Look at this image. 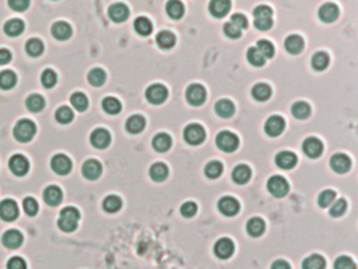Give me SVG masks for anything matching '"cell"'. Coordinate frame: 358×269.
Wrapping results in <instances>:
<instances>
[{
    "mask_svg": "<svg viewBox=\"0 0 358 269\" xmlns=\"http://www.w3.org/2000/svg\"><path fill=\"white\" fill-rule=\"evenodd\" d=\"M79 219L80 213L77 208L73 206L65 207L60 213L58 226L64 233H71L78 227Z\"/></svg>",
    "mask_w": 358,
    "mask_h": 269,
    "instance_id": "obj_1",
    "label": "cell"
},
{
    "mask_svg": "<svg viewBox=\"0 0 358 269\" xmlns=\"http://www.w3.org/2000/svg\"><path fill=\"white\" fill-rule=\"evenodd\" d=\"M254 26L260 31H268L273 24L272 9L268 5H259L254 12Z\"/></svg>",
    "mask_w": 358,
    "mask_h": 269,
    "instance_id": "obj_2",
    "label": "cell"
},
{
    "mask_svg": "<svg viewBox=\"0 0 358 269\" xmlns=\"http://www.w3.org/2000/svg\"><path fill=\"white\" fill-rule=\"evenodd\" d=\"M36 134V125L28 119H22L14 127V137L19 142H28Z\"/></svg>",
    "mask_w": 358,
    "mask_h": 269,
    "instance_id": "obj_3",
    "label": "cell"
},
{
    "mask_svg": "<svg viewBox=\"0 0 358 269\" xmlns=\"http://www.w3.org/2000/svg\"><path fill=\"white\" fill-rule=\"evenodd\" d=\"M216 143L222 152L233 153L238 149L240 140L238 136L234 135L233 133L229 131H223L217 136Z\"/></svg>",
    "mask_w": 358,
    "mask_h": 269,
    "instance_id": "obj_4",
    "label": "cell"
},
{
    "mask_svg": "<svg viewBox=\"0 0 358 269\" xmlns=\"http://www.w3.org/2000/svg\"><path fill=\"white\" fill-rule=\"evenodd\" d=\"M184 140L190 145H199L203 143L206 138V133L204 127L200 124L192 123L184 128L183 132Z\"/></svg>",
    "mask_w": 358,
    "mask_h": 269,
    "instance_id": "obj_5",
    "label": "cell"
},
{
    "mask_svg": "<svg viewBox=\"0 0 358 269\" xmlns=\"http://www.w3.org/2000/svg\"><path fill=\"white\" fill-rule=\"evenodd\" d=\"M268 192L276 198L285 197L289 192L288 181L282 176H272L267 182Z\"/></svg>",
    "mask_w": 358,
    "mask_h": 269,
    "instance_id": "obj_6",
    "label": "cell"
},
{
    "mask_svg": "<svg viewBox=\"0 0 358 269\" xmlns=\"http://www.w3.org/2000/svg\"><path fill=\"white\" fill-rule=\"evenodd\" d=\"M206 89L203 85L194 83L188 86L186 91L187 102L193 106H200L206 100Z\"/></svg>",
    "mask_w": 358,
    "mask_h": 269,
    "instance_id": "obj_7",
    "label": "cell"
},
{
    "mask_svg": "<svg viewBox=\"0 0 358 269\" xmlns=\"http://www.w3.org/2000/svg\"><path fill=\"white\" fill-rule=\"evenodd\" d=\"M145 96H146V99L148 100V102H150L151 104L159 105V104H162L167 99L168 91L164 85L157 83V84L150 85L146 89Z\"/></svg>",
    "mask_w": 358,
    "mask_h": 269,
    "instance_id": "obj_8",
    "label": "cell"
},
{
    "mask_svg": "<svg viewBox=\"0 0 358 269\" xmlns=\"http://www.w3.org/2000/svg\"><path fill=\"white\" fill-rule=\"evenodd\" d=\"M213 253L221 260H227L234 253V243L228 238H222L214 244Z\"/></svg>",
    "mask_w": 358,
    "mask_h": 269,
    "instance_id": "obj_9",
    "label": "cell"
},
{
    "mask_svg": "<svg viewBox=\"0 0 358 269\" xmlns=\"http://www.w3.org/2000/svg\"><path fill=\"white\" fill-rule=\"evenodd\" d=\"M218 209L220 213L226 217H233L240 212V203L237 199L226 196L221 198L218 202Z\"/></svg>",
    "mask_w": 358,
    "mask_h": 269,
    "instance_id": "obj_10",
    "label": "cell"
},
{
    "mask_svg": "<svg viewBox=\"0 0 358 269\" xmlns=\"http://www.w3.org/2000/svg\"><path fill=\"white\" fill-rule=\"evenodd\" d=\"M18 215V205L12 199H5V200L0 202V218H1L3 221L12 222L16 220Z\"/></svg>",
    "mask_w": 358,
    "mask_h": 269,
    "instance_id": "obj_11",
    "label": "cell"
},
{
    "mask_svg": "<svg viewBox=\"0 0 358 269\" xmlns=\"http://www.w3.org/2000/svg\"><path fill=\"white\" fill-rule=\"evenodd\" d=\"M324 151L323 142L315 137L307 138L303 143V152L304 154L311 159H316L321 157Z\"/></svg>",
    "mask_w": 358,
    "mask_h": 269,
    "instance_id": "obj_12",
    "label": "cell"
},
{
    "mask_svg": "<svg viewBox=\"0 0 358 269\" xmlns=\"http://www.w3.org/2000/svg\"><path fill=\"white\" fill-rule=\"evenodd\" d=\"M8 167L14 175H16L18 177H22V176L26 175V173L28 172L29 164H28L27 159L24 156L17 154V155L12 156L11 159H9Z\"/></svg>",
    "mask_w": 358,
    "mask_h": 269,
    "instance_id": "obj_13",
    "label": "cell"
},
{
    "mask_svg": "<svg viewBox=\"0 0 358 269\" xmlns=\"http://www.w3.org/2000/svg\"><path fill=\"white\" fill-rule=\"evenodd\" d=\"M265 132L269 137H278L285 129V120L281 116H271L265 123Z\"/></svg>",
    "mask_w": 358,
    "mask_h": 269,
    "instance_id": "obj_14",
    "label": "cell"
},
{
    "mask_svg": "<svg viewBox=\"0 0 358 269\" xmlns=\"http://www.w3.org/2000/svg\"><path fill=\"white\" fill-rule=\"evenodd\" d=\"M53 171L58 175H67L71 169V161L69 158L63 154H58L53 157L50 161Z\"/></svg>",
    "mask_w": 358,
    "mask_h": 269,
    "instance_id": "obj_15",
    "label": "cell"
},
{
    "mask_svg": "<svg viewBox=\"0 0 358 269\" xmlns=\"http://www.w3.org/2000/svg\"><path fill=\"white\" fill-rule=\"evenodd\" d=\"M1 241L4 247L8 249H17L23 242V236L17 229H9L3 234Z\"/></svg>",
    "mask_w": 358,
    "mask_h": 269,
    "instance_id": "obj_16",
    "label": "cell"
},
{
    "mask_svg": "<svg viewBox=\"0 0 358 269\" xmlns=\"http://www.w3.org/2000/svg\"><path fill=\"white\" fill-rule=\"evenodd\" d=\"M330 166L337 174H345L349 172L351 167L350 158L345 154H336L330 160Z\"/></svg>",
    "mask_w": 358,
    "mask_h": 269,
    "instance_id": "obj_17",
    "label": "cell"
},
{
    "mask_svg": "<svg viewBox=\"0 0 358 269\" xmlns=\"http://www.w3.org/2000/svg\"><path fill=\"white\" fill-rule=\"evenodd\" d=\"M339 15H340L339 6L331 2L323 4L319 11V17L325 23H331L335 21Z\"/></svg>",
    "mask_w": 358,
    "mask_h": 269,
    "instance_id": "obj_18",
    "label": "cell"
},
{
    "mask_svg": "<svg viewBox=\"0 0 358 269\" xmlns=\"http://www.w3.org/2000/svg\"><path fill=\"white\" fill-rule=\"evenodd\" d=\"M90 142L96 148H106L110 143V134L104 128H97L90 135Z\"/></svg>",
    "mask_w": 358,
    "mask_h": 269,
    "instance_id": "obj_19",
    "label": "cell"
},
{
    "mask_svg": "<svg viewBox=\"0 0 358 269\" xmlns=\"http://www.w3.org/2000/svg\"><path fill=\"white\" fill-rule=\"evenodd\" d=\"M296 163H298V157L288 151L281 152L275 157V164L282 169H291Z\"/></svg>",
    "mask_w": 358,
    "mask_h": 269,
    "instance_id": "obj_20",
    "label": "cell"
},
{
    "mask_svg": "<svg viewBox=\"0 0 358 269\" xmlns=\"http://www.w3.org/2000/svg\"><path fill=\"white\" fill-rule=\"evenodd\" d=\"M231 2L229 0H212L209 4V12L216 18H223L230 11Z\"/></svg>",
    "mask_w": 358,
    "mask_h": 269,
    "instance_id": "obj_21",
    "label": "cell"
},
{
    "mask_svg": "<svg viewBox=\"0 0 358 269\" xmlns=\"http://www.w3.org/2000/svg\"><path fill=\"white\" fill-rule=\"evenodd\" d=\"M102 173V165L99 161L90 159L82 166V174L88 180H96Z\"/></svg>",
    "mask_w": 358,
    "mask_h": 269,
    "instance_id": "obj_22",
    "label": "cell"
},
{
    "mask_svg": "<svg viewBox=\"0 0 358 269\" xmlns=\"http://www.w3.org/2000/svg\"><path fill=\"white\" fill-rule=\"evenodd\" d=\"M44 202L49 206H57L62 201V192L58 186L50 185L43 192Z\"/></svg>",
    "mask_w": 358,
    "mask_h": 269,
    "instance_id": "obj_23",
    "label": "cell"
},
{
    "mask_svg": "<svg viewBox=\"0 0 358 269\" xmlns=\"http://www.w3.org/2000/svg\"><path fill=\"white\" fill-rule=\"evenodd\" d=\"M108 15L112 21L123 22L128 18L129 11L124 3H115L110 5L108 9Z\"/></svg>",
    "mask_w": 358,
    "mask_h": 269,
    "instance_id": "obj_24",
    "label": "cell"
},
{
    "mask_svg": "<svg viewBox=\"0 0 358 269\" xmlns=\"http://www.w3.org/2000/svg\"><path fill=\"white\" fill-rule=\"evenodd\" d=\"M231 178L233 182L239 185L246 184L251 178V171L249 166L245 164H240L238 166H235L231 174Z\"/></svg>",
    "mask_w": 358,
    "mask_h": 269,
    "instance_id": "obj_25",
    "label": "cell"
},
{
    "mask_svg": "<svg viewBox=\"0 0 358 269\" xmlns=\"http://www.w3.org/2000/svg\"><path fill=\"white\" fill-rule=\"evenodd\" d=\"M304 39L299 35H290L285 40V48L289 54L298 55L304 48Z\"/></svg>",
    "mask_w": 358,
    "mask_h": 269,
    "instance_id": "obj_26",
    "label": "cell"
},
{
    "mask_svg": "<svg viewBox=\"0 0 358 269\" xmlns=\"http://www.w3.org/2000/svg\"><path fill=\"white\" fill-rule=\"evenodd\" d=\"M171 138L168 134L160 133L152 139V147L158 153H165L171 147Z\"/></svg>",
    "mask_w": 358,
    "mask_h": 269,
    "instance_id": "obj_27",
    "label": "cell"
},
{
    "mask_svg": "<svg viewBox=\"0 0 358 269\" xmlns=\"http://www.w3.org/2000/svg\"><path fill=\"white\" fill-rule=\"evenodd\" d=\"M125 127H126V131L132 135L139 134L145 127V119L140 115L131 116L127 119Z\"/></svg>",
    "mask_w": 358,
    "mask_h": 269,
    "instance_id": "obj_28",
    "label": "cell"
},
{
    "mask_svg": "<svg viewBox=\"0 0 358 269\" xmlns=\"http://www.w3.org/2000/svg\"><path fill=\"white\" fill-rule=\"evenodd\" d=\"M71 27L67 22L58 21L52 26V35L58 40H66L71 36Z\"/></svg>",
    "mask_w": 358,
    "mask_h": 269,
    "instance_id": "obj_29",
    "label": "cell"
},
{
    "mask_svg": "<svg viewBox=\"0 0 358 269\" xmlns=\"http://www.w3.org/2000/svg\"><path fill=\"white\" fill-rule=\"evenodd\" d=\"M251 95H252L254 100L260 101V102L267 101L268 99L271 97V87L266 83L255 84L252 87Z\"/></svg>",
    "mask_w": 358,
    "mask_h": 269,
    "instance_id": "obj_30",
    "label": "cell"
},
{
    "mask_svg": "<svg viewBox=\"0 0 358 269\" xmlns=\"http://www.w3.org/2000/svg\"><path fill=\"white\" fill-rule=\"evenodd\" d=\"M265 222L262 220L261 218H252L247 222L246 229L249 236L252 238H259L261 237L265 232Z\"/></svg>",
    "mask_w": 358,
    "mask_h": 269,
    "instance_id": "obj_31",
    "label": "cell"
},
{
    "mask_svg": "<svg viewBox=\"0 0 358 269\" xmlns=\"http://www.w3.org/2000/svg\"><path fill=\"white\" fill-rule=\"evenodd\" d=\"M149 176L153 181L162 182L164 181L168 176V168L164 163L157 162L151 165L149 169Z\"/></svg>",
    "mask_w": 358,
    "mask_h": 269,
    "instance_id": "obj_32",
    "label": "cell"
},
{
    "mask_svg": "<svg viewBox=\"0 0 358 269\" xmlns=\"http://www.w3.org/2000/svg\"><path fill=\"white\" fill-rule=\"evenodd\" d=\"M157 44L162 49H170L176 44V36L169 31H161L156 37Z\"/></svg>",
    "mask_w": 358,
    "mask_h": 269,
    "instance_id": "obj_33",
    "label": "cell"
},
{
    "mask_svg": "<svg viewBox=\"0 0 358 269\" xmlns=\"http://www.w3.org/2000/svg\"><path fill=\"white\" fill-rule=\"evenodd\" d=\"M330 63V57L325 52H317L313 55L311 59V65L313 69L317 72L325 71Z\"/></svg>",
    "mask_w": 358,
    "mask_h": 269,
    "instance_id": "obj_34",
    "label": "cell"
},
{
    "mask_svg": "<svg viewBox=\"0 0 358 269\" xmlns=\"http://www.w3.org/2000/svg\"><path fill=\"white\" fill-rule=\"evenodd\" d=\"M214 111L221 118H229L234 114V105L228 99H222L217 102Z\"/></svg>",
    "mask_w": 358,
    "mask_h": 269,
    "instance_id": "obj_35",
    "label": "cell"
},
{
    "mask_svg": "<svg viewBox=\"0 0 358 269\" xmlns=\"http://www.w3.org/2000/svg\"><path fill=\"white\" fill-rule=\"evenodd\" d=\"M326 260L321 255H311L303 261L302 269H325Z\"/></svg>",
    "mask_w": 358,
    "mask_h": 269,
    "instance_id": "obj_36",
    "label": "cell"
},
{
    "mask_svg": "<svg viewBox=\"0 0 358 269\" xmlns=\"http://www.w3.org/2000/svg\"><path fill=\"white\" fill-rule=\"evenodd\" d=\"M291 113L294 118L300 119V120H304V119H307L310 116L311 108H310V105L307 102L299 101V102H295L292 105Z\"/></svg>",
    "mask_w": 358,
    "mask_h": 269,
    "instance_id": "obj_37",
    "label": "cell"
},
{
    "mask_svg": "<svg viewBox=\"0 0 358 269\" xmlns=\"http://www.w3.org/2000/svg\"><path fill=\"white\" fill-rule=\"evenodd\" d=\"M24 23L20 19H11L4 24V32L7 36L16 37L23 32Z\"/></svg>",
    "mask_w": 358,
    "mask_h": 269,
    "instance_id": "obj_38",
    "label": "cell"
},
{
    "mask_svg": "<svg viewBox=\"0 0 358 269\" xmlns=\"http://www.w3.org/2000/svg\"><path fill=\"white\" fill-rule=\"evenodd\" d=\"M135 31L141 36H148L152 32V24L148 18L141 16L138 17L134 22Z\"/></svg>",
    "mask_w": 358,
    "mask_h": 269,
    "instance_id": "obj_39",
    "label": "cell"
},
{
    "mask_svg": "<svg viewBox=\"0 0 358 269\" xmlns=\"http://www.w3.org/2000/svg\"><path fill=\"white\" fill-rule=\"evenodd\" d=\"M102 206H103V209L108 213V214H115L117 212H119L121 207H122V200L115 195H110L107 196L104 200L103 203H102Z\"/></svg>",
    "mask_w": 358,
    "mask_h": 269,
    "instance_id": "obj_40",
    "label": "cell"
},
{
    "mask_svg": "<svg viewBox=\"0 0 358 269\" xmlns=\"http://www.w3.org/2000/svg\"><path fill=\"white\" fill-rule=\"evenodd\" d=\"M17 82L16 74L9 69L0 72V88L2 89H11L15 86Z\"/></svg>",
    "mask_w": 358,
    "mask_h": 269,
    "instance_id": "obj_41",
    "label": "cell"
},
{
    "mask_svg": "<svg viewBox=\"0 0 358 269\" xmlns=\"http://www.w3.org/2000/svg\"><path fill=\"white\" fill-rule=\"evenodd\" d=\"M166 13L171 19L178 20L184 15V5L178 0H171L166 4Z\"/></svg>",
    "mask_w": 358,
    "mask_h": 269,
    "instance_id": "obj_42",
    "label": "cell"
},
{
    "mask_svg": "<svg viewBox=\"0 0 358 269\" xmlns=\"http://www.w3.org/2000/svg\"><path fill=\"white\" fill-rule=\"evenodd\" d=\"M43 43L38 38H32L25 44V51L30 57H38L43 53Z\"/></svg>",
    "mask_w": 358,
    "mask_h": 269,
    "instance_id": "obj_43",
    "label": "cell"
},
{
    "mask_svg": "<svg viewBox=\"0 0 358 269\" xmlns=\"http://www.w3.org/2000/svg\"><path fill=\"white\" fill-rule=\"evenodd\" d=\"M25 104L30 112L38 113L40 111H42L45 102H44V99L42 96H40L38 94H34V95L28 96V98L26 99Z\"/></svg>",
    "mask_w": 358,
    "mask_h": 269,
    "instance_id": "obj_44",
    "label": "cell"
},
{
    "mask_svg": "<svg viewBox=\"0 0 358 269\" xmlns=\"http://www.w3.org/2000/svg\"><path fill=\"white\" fill-rule=\"evenodd\" d=\"M102 107L109 115H117L121 111V103L115 97H106L102 101Z\"/></svg>",
    "mask_w": 358,
    "mask_h": 269,
    "instance_id": "obj_45",
    "label": "cell"
},
{
    "mask_svg": "<svg viewBox=\"0 0 358 269\" xmlns=\"http://www.w3.org/2000/svg\"><path fill=\"white\" fill-rule=\"evenodd\" d=\"M88 82L94 86H101L106 80V74L102 68H94L89 72L88 76Z\"/></svg>",
    "mask_w": 358,
    "mask_h": 269,
    "instance_id": "obj_46",
    "label": "cell"
},
{
    "mask_svg": "<svg viewBox=\"0 0 358 269\" xmlns=\"http://www.w3.org/2000/svg\"><path fill=\"white\" fill-rule=\"evenodd\" d=\"M247 60L248 62L253 66H263L266 62V59L263 57V55L259 52L257 47H250L247 52Z\"/></svg>",
    "mask_w": 358,
    "mask_h": 269,
    "instance_id": "obj_47",
    "label": "cell"
},
{
    "mask_svg": "<svg viewBox=\"0 0 358 269\" xmlns=\"http://www.w3.org/2000/svg\"><path fill=\"white\" fill-rule=\"evenodd\" d=\"M56 120L61 124H67L69 123L74 118V113L71 109L67 106H61L57 109L55 114Z\"/></svg>",
    "mask_w": 358,
    "mask_h": 269,
    "instance_id": "obj_48",
    "label": "cell"
},
{
    "mask_svg": "<svg viewBox=\"0 0 358 269\" xmlns=\"http://www.w3.org/2000/svg\"><path fill=\"white\" fill-rule=\"evenodd\" d=\"M70 102H71V104H73V106L77 109V111H79V112L85 111V109L87 108V105H88V101H87L86 96L84 94H82V93H80V92L74 93L73 95H71Z\"/></svg>",
    "mask_w": 358,
    "mask_h": 269,
    "instance_id": "obj_49",
    "label": "cell"
},
{
    "mask_svg": "<svg viewBox=\"0 0 358 269\" xmlns=\"http://www.w3.org/2000/svg\"><path fill=\"white\" fill-rule=\"evenodd\" d=\"M223 164L219 161H211L205 166V175L209 179H217L223 173Z\"/></svg>",
    "mask_w": 358,
    "mask_h": 269,
    "instance_id": "obj_50",
    "label": "cell"
},
{
    "mask_svg": "<svg viewBox=\"0 0 358 269\" xmlns=\"http://www.w3.org/2000/svg\"><path fill=\"white\" fill-rule=\"evenodd\" d=\"M335 198V192L331 191V189H327V191H324L320 194L319 198H317V203L322 208H327L334 202Z\"/></svg>",
    "mask_w": 358,
    "mask_h": 269,
    "instance_id": "obj_51",
    "label": "cell"
},
{
    "mask_svg": "<svg viewBox=\"0 0 358 269\" xmlns=\"http://www.w3.org/2000/svg\"><path fill=\"white\" fill-rule=\"evenodd\" d=\"M255 47L259 49V52L263 55L265 59L272 58L274 55V46L268 40H260Z\"/></svg>",
    "mask_w": 358,
    "mask_h": 269,
    "instance_id": "obj_52",
    "label": "cell"
},
{
    "mask_svg": "<svg viewBox=\"0 0 358 269\" xmlns=\"http://www.w3.org/2000/svg\"><path fill=\"white\" fill-rule=\"evenodd\" d=\"M223 31L224 34L226 35L228 38L230 39H238L242 36V29L240 27H238L234 23H232L231 21H228L224 24L223 26Z\"/></svg>",
    "mask_w": 358,
    "mask_h": 269,
    "instance_id": "obj_53",
    "label": "cell"
},
{
    "mask_svg": "<svg viewBox=\"0 0 358 269\" xmlns=\"http://www.w3.org/2000/svg\"><path fill=\"white\" fill-rule=\"evenodd\" d=\"M57 82V75L53 69H45L41 75V83L46 88H52Z\"/></svg>",
    "mask_w": 358,
    "mask_h": 269,
    "instance_id": "obj_54",
    "label": "cell"
},
{
    "mask_svg": "<svg viewBox=\"0 0 358 269\" xmlns=\"http://www.w3.org/2000/svg\"><path fill=\"white\" fill-rule=\"evenodd\" d=\"M334 269H356V264L351 258L342 256L335 260Z\"/></svg>",
    "mask_w": 358,
    "mask_h": 269,
    "instance_id": "obj_55",
    "label": "cell"
},
{
    "mask_svg": "<svg viewBox=\"0 0 358 269\" xmlns=\"http://www.w3.org/2000/svg\"><path fill=\"white\" fill-rule=\"evenodd\" d=\"M22 205H23L24 213H25L27 216L33 217V216L37 215L39 206H38V203H37V201L35 200L34 198H32V197L25 198L24 200H23Z\"/></svg>",
    "mask_w": 358,
    "mask_h": 269,
    "instance_id": "obj_56",
    "label": "cell"
},
{
    "mask_svg": "<svg viewBox=\"0 0 358 269\" xmlns=\"http://www.w3.org/2000/svg\"><path fill=\"white\" fill-rule=\"evenodd\" d=\"M347 211V202L345 199H340L336 202L332 203V206L330 208V216L334 218L342 217Z\"/></svg>",
    "mask_w": 358,
    "mask_h": 269,
    "instance_id": "obj_57",
    "label": "cell"
},
{
    "mask_svg": "<svg viewBox=\"0 0 358 269\" xmlns=\"http://www.w3.org/2000/svg\"><path fill=\"white\" fill-rule=\"evenodd\" d=\"M180 212L184 218H192L198 212V206L194 202H186L181 206Z\"/></svg>",
    "mask_w": 358,
    "mask_h": 269,
    "instance_id": "obj_58",
    "label": "cell"
},
{
    "mask_svg": "<svg viewBox=\"0 0 358 269\" xmlns=\"http://www.w3.org/2000/svg\"><path fill=\"white\" fill-rule=\"evenodd\" d=\"M6 269H26V263L22 258L13 257L7 261Z\"/></svg>",
    "mask_w": 358,
    "mask_h": 269,
    "instance_id": "obj_59",
    "label": "cell"
},
{
    "mask_svg": "<svg viewBox=\"0 0 358 269\" xmlns=\"http://www.w3.org/2000/svg\"><path fill=\"white\" fill-rule=\"evenodd\" d=\"M230 21L232 23H234L238 27H240L242 31L245 28H247V25H248L247 18L245 17L243 14H234V15H232L231 18H230Z\"/></svg>",
    "mask_w": 358,
    "mask_h": 269,
    "instance_id": "obj_60",
    "label": "cell"
},
{
    "mask_svg": "<svg viewBox=\"0 0 358 269\" xmlns=\"http://www.w3.org/2000/svg\"><path fill=\"white\" fill-rule=\"evenodd\" d=\"M28 3L29 2L27 0H9L8 1V5L11 6L14 11H18V12H22L24 9H26Z\"/></svg>",
    "mask_w": 358,
    "mask_h": 269,
    "instance_id": "obj_61",
    "label": "cell"
},
{
    "mask_svg": "<svg viewBox=\"0 0 358 269\" xmlns=\"http://www.w3.org/2000/svg\"><path fill=\"white\" fill-rule=\"evenodd\" d=\"M12 55L7 49L5 48H0V65H4L11 61Z\"/></svg>",
    "mask_w": 358,
    "mask_h": 269,
    "instance_id": "obj_62",
    "label": "cell"
},
{
    "mask_svg": "<svg viewBox=\"0 0 358 269\" xmlns=\"http://www.w3.org/2000/svg\"><path fill=\"white\" fill-rule=\"evenodd\" d=\"M271 269H291V267L287 261L278 260L271 265Z\"/></svg>",
    "mask_w": 358,
    "mask_h": 269,
    "instance_id": "obj_63",
    "label": "cell"
}]
</instances>
